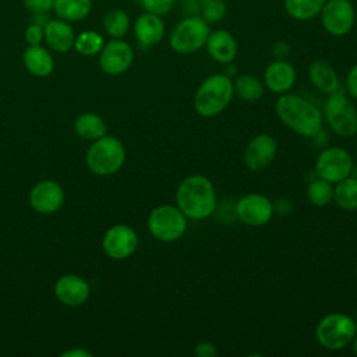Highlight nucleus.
Returning a JSON list of instances; mask_svg holds the SVG:
<instances>
[{
	"mask_svg": "<svg viewBox=\"0 0 357 357\" xmlns=\"http://www.w3.org/2000/svg\"><path fill=\"white\" fill-rule=\"evenodd\" d=\"M275 112L286 127L301 137H317L322 130V112L298 95L282 93L275 103Z\"/></svg>",
	"mask_w": 357,
	"mask_h": 357,
	"instance_id": "nucleus-1",
	"label": "nucleus"
},
{
	"mask_svg": "<svg viewBox=\"0 0 357 357\" xmlns=\"http://www.w3.org/2000/svg\"><path fill=\"white\" fill-rule=\"evenodd\" d=\"M176 204L187 219H206L216 209V190L206 176L191 174L178 184L176 190Z\"/></svg>",
	"mask_w": 357,
	"mask_h": 357,
	"instance_id": "nucleus-2",
	"label": "nucleus"
},
{
	"mask_svg": "<svg viewBox=\"0 0 357 357\" xmlns=\"http://www.w3.org/2000/svg\"><path fill=\"white\" fill-rule=\"evenodd\" d=\"M234 95L233 81L226 74H212L205 78L194 95L195 112L206 119L220 114Z\"/></svg>",
	"mask_w": 357,
	"mask_h": 357,
	"instance_id": "nucleus-3",
	"label": "nucleus"
},
{
	"mask_svg": "<svg viewBox=\"0 0 357 357\" xmlns=\"http://www.w3.org/2000/svg\"><path fill=\"white\" fill-rule=\"evenodd\" d=\"M357 333L354 318L343 312H331L319 319L315 328L318 343L326 350H343L351 344Z\"/></svg>",
	"mask_w": 357,
	"mask_h": 357,
	"instance_id": "nucleus-4",
	"label": "nucleus"
},
{
	"mask_svg": "<svg viewBox=\"0 0 357 357\" xmlns=\"http://www.w3.org/2000/svg\"><path fill=\"white\" fill-rule=\"evenodd\" d=\"M209 33V24L201 15L194 14L176 24L170 32L169 45L176 53L190 54L205 46Z\"/></svg>",
	"mask_w": 357,
	"mask_h": 357,
	"instance_id": "nucleus-5",
	"label": "nucleus"
},
{
	"mask_svg": "<svg viewBox=\"0 0 357 357\" xmlns=\"http://www.w3.org/2000/svg\"><path fill=\"white\" fill-rule=\"evenodd\" d=\"M126 151L123 144L114 137H100L86 152L88 167L100 176L113 174L123 166Z\"/></svg>",
	"mask_w": 357,
	"mask_h": 357,
	"instance_id": "nucleus-6",
	"label": "nucleus"
},
{
	"mask_svg": "<svg viewBox=\"0 0 357 357\" xmlns=\"http://www.w3.org/2000/svg\"><path fill=\"white\" fill-rule=\"evenodd\" d=\"M322 116L336 135L350 138L357 134V109L346 95H328Z\"/></svg>",
	"mask_w": 357,
	"mask_h": 357,
	"instance_id": "nucleus-7",
	"label": "nucleus"
},
{
	"mask_svg": "<svg viewBox=\"0 0 357 357\" xmlns=\"http://www.w3.org/2000/svg\"><path fill=\"white\" fill-rule=\"evenodd\" d=\"M148 230L159 241H176L187 230V216L177 205H159L148 216Z\"/></svg>",
	"mask_w": 357,
	"mask_h": 357,
	"instance_id": "nucleus-8",
	"label": "nucleus"
},
{
	"mask_svg": "<svg viewBox=\"0 0 357 357\" xmlns=\"http://www.w3.org/2000/svg\"><path fill=\"white\" fill-rule=\"evenodd\" d=\"M315 172L318 177L336 184L351 174L353 159L346 149L340 146H329L318 155L315 160Z\"/></svg>",
	"mask_w": 357,
	"mask_h": 357,
	"instance_id": "nucleus-9",
	"label": "nucleus"
},
{
	"mask_svg": "<svg viewBox=\"0 0 357 357\" xmlns=\"http://www.w3.org/2000/svg\"><path fill=\"white\" fill-rule=\"evenodd\" d=\"M319 17L324 29L329 35L343 36L351 31L356 11L350 0H326Z\"/></svg>",
	"mask_w": 357,
	"mask_h": 357,
	"instance_id": "nucleus-10",
	"label": "nucleus"
},
{
	"mask_svg": "<svg viewBox=\"0 0 357 357\" xmlns=\"http://www.w3.org/2000/svg\"><path fill=\"white\" fill-rule=\"evenodd\" d=\"M234 211L237 218L247 226L266 225L275 213L271 199L258 192H250L238 198Z\"/></svg>",
	"mask_w": 357,
	"mask_h": 357,
	"instance_id": "nucleus-11",
	"label": "nucleus"
},
{
	"mask_svg": "<svg viewBox=\"0 0 357 357\" xmlns=\"http://www.w3.org/2000/svg\"><path fill=\"white\" fill-rule=\"evenodd\" d=\"M132 60V47L126 40L114 38L103 45L99 56V66L106 74L119 75L130 68Z\"/></svg>",
	"mask_w": 357,
	"mask_h": 357,
	"instance_id": "nucleus-12",
	"label": "nucleus"
},
{
	"mask_svg": "<svg viewBox=\"0 0 357 357\" xmlns=\"http://www.w3.org/2000/svg\"><path fill=\"white\" fill-rule=\"evenodd\" d=\"M276 152V139L269 134H258L247 144L243 152V160L248 170L259 172L273 162Z\"/></svg>",
	"mask_w": 357,
	"mask_h": 357,
	"instance_id": "nucleus-13",
	"label": "nucleus"
},
{
	"mask_svg": "<svg viewBox=\"0 0 357 357\" xmlns=\"http://www.w3.org/2000/svg\"><path fill=\"white\" fill-rule=\"evenodd\" d=\"M138 245L137 233L127 225L110 227L103 237V250L113 259H126Z\"/></svg>",
	"mask_w": 357,
	"mask_h": 357,
	"instance_id": "nucleus-14",
	"label": "nucleus"
},
{
	"mask_svg": "<svg viewBox=\"0 0 357 357\" xmlns=\"http://www.w3.org/2000/svg\"><path fill=\"white\" fill-rule=\"evenodd\" d=\"M64 202V191L56 181L46 180L36 184L29 194L31 206L43 215L54 213Z\"/></svg>",
	"mask_w": 357,
	"mask_h": 357,
	"instance_id": "nucleus-15",
	"label": "nucleus"
},
{
	"mask_svg": "<svg viewBox=\"0 0 357 357\" xmlns=\"http://www.w3.org/2000/svg\"><path fill=\"white\" fill-rule=\"evenodd\" d=\"M296 82V70L287 60L275 59L264 71L265 86L278 95L289 92Z\"/></svg>",
	"mask_w": 357,
	"mask_h": 357,
	"instance_id": "nucleus-16",
	"label": "nucleus"
},
{
	"mask_svg": "<svg viewBox=\"0 0 357 357\" xmlns=\"http://www.w3.org/2000/svg\"><path fill=\"white\" fill-rule=\"evenodd\" d=\"M89 284L79 276L64 275L54 286L56 297L66 305L77 307L84 304L89 297Z\"/></svg>",
	"mask_w": 357,
	"mask_h": 357,
	"instance_id": "nucleus-17",
	"label": "nucleus"
},
{
	"mask_svg": "<svg viewBox=\"0 0 357 357\" xmlns=\"http://www.w3.org/2000/svg\"><path fill=\"white\" fill-rule=\"evenodd\" d=\"M205 47L209 56L220 64H230L236 59L238 50L236 38L226 29H216L211 32Z\"/></svg>",
	"mask_w": 357,
	"mask_h": 357,
	"instance_id": "nucleus-18",
	"label": "nucleus"
},
{
	"mask_svg": "<svg viewBox=\"0 0 357 357\" xmlns=\"http://www.w3.org/2000/svg\"><path fill=\"white\" fill-rule=\"evenodd\" d=\"M45 40L54 52L66 53L74 47L75 33L68 21L61 18L49 20L45 25Z\"/></svg>",
	"mask_w": 357,
	"mask_h": 357,
	"instance_id": "nucleus-19",
	"label": "nucleus"
},
{
	"mask_svg": "<svg viewBox=\"0 0 357 357\" xmlns=\"http://www.w3.org/2000/svg\"><path fill=\"white\" fill-rule=\"evenodd\" d=\"M134 33L142 46H153L163 38L165 24L160 15L145 11L134 22Z\"/></svg>",
	"mask_w": 357,
	"mask_h": 357,
	"instance_id": "nucleus-20",
	"label": "nucleus"
},
{
	"mask_svg": "<svg viewBox=\"0 0 357 357\" xmlns=\"http://www.w3.org/2000/svg\"><path fill=\"white\" fill-rule=\"evenodd\" d=\"M308 77L311 84L325 95H332L339 91L337 73L333 66L324 59H317L310 64Z\"/></svg>",
	"mask_w": 357,
	"mask_h": 357,
	"instance_id": "nucleus-21",
	"label": "nucleus"
},
{
	"mask_svg": "<svg viewBox=\"0 0 357 357\" xmlns=\"http://www.w3.org/2000/svg\"><path fill=\"white\" fill-rule=\"evenodd\" d=\"M22 59L26 70L36 77H47L54 68V60L50 52L40 45H29L25 49Z\"/></svg>",
	"mask_w": 357,
	"mask_h": 357,
	"instance_id": "nucleus-22",
	"label": "nucleus"
},
{
	"mask_svg": "<svg viewBox=\"0 0 357 357\" xmlns=\"http://www.w3.org/2000/svg\"><path fill=\"white\" fill-rule=\"evenodd\" d=\"M92 10V0H54L53 11L57 18L68 22L82 21Z\"/></svg>",
	"mask_w": 357,
	"mask_h": 357,
	"instance_id": "nucleus-23",
	"label": "nucleus"
},
{
	"mask_svg": "<svg viewBox=\"0 0 357 357\" xmlns=\"http://www.w3.org/2000/svg\"><path fill=\"white\" fill-rule=\"evenodd\" d=\"M234 95H237L243 102L254 103L264 96V84L254 75L240 74L233 81Z\"/></svg>",
	"mask_w": 357,
	"mask_h": 357,
	"instance_id": "nucleus-24",
	"label": "nucleus"
},
{
	"mask_svg": "<svg viewBox=\"0 0 357 357\" xmlns=\"http://www.w3.org/2000/svg\"><path fill=\"white\" fill-rule=\"evenodd\" d=\"M333 201L343 211L357 209V178L346 177L333 187Z\"/></svg>",
	"mask_w": 357,
	"mask_h": 357,
	"instance_id": "nucleus-25",
	"label": "nucleus"
},
{
	"mask_svg": "<svg viewBox=\"0 0 357 357\" xmlns=\"http://www.w3.org/2000/svg\"><path fill=\"white\" fill-rule=\"evenodd\" d=\"M326 0H283L286 13L297 21H310L319 15Z\"/></svg>",
	"mask_w": 357,
	"mask_h": 357,
	"instance_id": "nucleus-26",
	"label": "nucleus"
},
{
	"mask_svg": "<svg viewBox=\"0 0 357 357\" xmlns=\"http://www.w3.org/2000/svg\"><path fill=\"white\" fill-rule=\"evenodd\" d=\"M75 131L84 139H99L106 134V124L98 114L84 113L75 120Z\"/></svg>",
	"mask_w": 357,
	"mask_h": 357,
	"instance_id": "nucleus-27",
	"label": "nucleus"
},
{
	"mask_svg": "<svg viewBox=\"0 0 357 357\" xmlns=\"http://www.w3.org/2000/svg\"><path fill=\"white\" fill-rule=\"evenodd\" d=\"M103 28L112 38H123L130 28V17L121 8H112L103 17Z\"/></svg>",
	"mask_w": 357,
	"mask_h": 357,
	"instance_id": "nucleus-28",
	"label": "nucleus"
},
{
	"mask_svg": "<svg viewBox=\"0 0 357 357\" xmlns=\"http://www.w3.org/2000/svg\"><path fill=\"white\" fill-rule=\"evenodd\" d=\"M307 198L314 206H326L333 201V187L332 183L318 177L308 184Z\"/></svg>",
	"mask_w": 357,
	"mask_h": 357,
	"instance_id": "nucleus-29",
	"label": "nucleus"
},
{
	"mask_svg": "<svg viewBox=\"0 0 357 357\" xmlns=\"http://www.w3.org/2000/svg\"><path fill=\"white\" fill-rule=\"evenodd\" d=\"M103 45V38L96 31H84L75 36L74 42L75 50L84 56H93L100 53Z\"/></svg>",
	"mask_w": 357,
	"mask_h": 357,
	"instance_id": "nucleus-30",
	"label": "nucleus"
},
{
	"mask_svg": "<svg viewBox=\"0 0 357 357\" xmlns=\"http://www.w3.org/2000/svg\"><path fill=\"white\" fill-rule=\"evenodd\" d=\"M227 13V6L223 0H208L199 10V15L208 24L220 22Z\"/></svg>",
	"mask_w": 357,
	"mask_h": 357,
	"instance_id": "nucleus-31",
	"label": "nucleus"
},
{
	"mask_svg": "<svg viewBox=\"0 0 357 357\" xmlns=\"http://www.w3.org/2000/svg\"><path fill=\"white\" fill-rule=\"evenodd\" d=\"M174 0H141V6L145 11L156 14V15H165L173 8Z\"/></svg>",
	"mask_w": 357,
	"mask_h": 357,
	"instance_id": "nucleus-32",
	"label": "nucleus"
},
{
	"mask_svg": "<svg viewBox=\"0 0 357 357\" xmlns=\"http://www.w3.org/2000/svg\"><path fill=\"white\" fill-rule=\"evenodd\" d=\"M45 39V26L38 22H31L25 31V40L28 45H40Z\"/></svg>",
	"mask_w": 357,
	"mask_h": 357,
	"instance_id": "nucleus-33",
	"label": "nucleus"
},
{
	"mask_svg": "<svg viewBox=\"0 0 357 357\" xmlns=\"http://www.w3.org/2000/svg\"><path fill=\"white\" fill-rule=\"evenodd\" d=\"M53 1L54 0H24V6L32 15H39L53 10Z\"/></svg>",
	"mask_w": 357,
	"mask_h": 357,
	"instance_id": "nucleus-34",
	"label": "nucleus"
},
{
	"mask_svg": "<svg viewBox=\"0 0 357 357\" xmlns=\"http://www.w3.org/2000/svg\"><path fill=\"white\" fill-rule=\"evenodd\" d=\"M346 88L349 95L357 100V64H354L346 77Z\"/></svg>",
	"mask_w": 357,
	"mask_h": 357,
	"instance_id": "nucleus-35",
	"label": "nucleus"
},
{
	"mask_svg": "<svg viewBox=\"0 0 357 357\" xmlns=\"http://www.w3.org/2000/svg\"><path fill=\"white\" fill-rule=\"evenodd\" d=\"M194 353L199 357H215L218 354V350H216L213 343H211L208 340H204V342H199L195 346Z\"/></svg>",
	"mask_w": 357,
	"mask_h": 357,
	"instance_id": "nucleus-36",
	"label": "nucleus"
},
{
	"mask_svg": "<svg viewBox=\"0 0 357 357\" xmlns=\"http://www.w3.org/2000/svg\"><path fill=\"white\" fill-rule=\"evenodd\" d=\"M273 56L278 59V60H286V57L289 56L290 53V46L287 42H283V40H279L273 45Z\"/></svg>",
	"mask_w": 357,
	"mask_h": 357,
	"instance_id": "nucleus-37",
	"label": "nucleus"
},
{
	"mask_svg": "<svg viewBox=\"0 0 357 357\" xmlns=\"http://www.w3.org/2000/svg\"><path fill=\"white\" fill-rule=\"evenodd\" d=\"M205 1H208V0H184L187 8L194 13H199V10L205 4Z\"/></svg>",
	"mask_w": 357,
	"mask_h": 357,
	"instance_id": "nucleus-38",
	"label": "nucleus"
},
{
	"mask_svg": "<svg viewBox=\"0 0 357 357\" xmlns=\"http://www.w3.org/2000/svg\"><path fill=\"white\" fill-rule=\"evenodd\" d=\"M73 354H78V356H91V353H88V351H67V353H64L63 356H73Z\"/></svg>",
	"mask_w": 357,
	"mask_h": 357,
	"instance_id": "nucleus-39",
	"label": "nucleus"
},
{
	"mask_svg": "<svg viewBox=\"0 0 357 357\" xmlns=\"http://www.w3.org/2000/svg\"><path fill=\"white\" fill-rule=\"evenodd\" d=\"M351 346H353L354 354L357 356V333H356V336H354V339H353V342H351Z\"/></svg>",
	"mask_w": 357,
	"mask_h": 357,
	"instance_id": "nucleus-40",
	"label": "nucleus"
},
{
	"mask_svg": "<svg viewBox=\"0 0 357 357\" xmlns=\"http://www.w3.org/2000/svg\"><path fill=\"white\" fill-rule=\"evenodd\" d=\"M354 321H356V324H357V308H356V311H354Z\"/></svg>",
	"mask_w": 357,
	"mask_h": 357,
	"instance_id": "nucleus-41",
	"label": "nucleus"
},
{
	"mask_svg": "<svg viewBox=\"0 0 357 357\" xmlns=\"http://www.w3.org/2000/svg\"><path fill=\"white\" fill-rule=\"evenodd\" d=\"M354 273H356V278H357V262H356V266H354Z\"/></svg>",
	"mask_w": 357,
	"mask_h": 357,
	"instance_id": "nucleus-42",
	"label": "nucleus"
}]
</instances>
